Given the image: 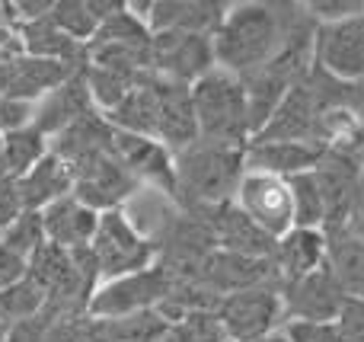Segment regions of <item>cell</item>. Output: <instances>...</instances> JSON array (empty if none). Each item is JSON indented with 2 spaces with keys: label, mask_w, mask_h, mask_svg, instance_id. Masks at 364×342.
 Here are the masks:
<instances>
[{
  "label": "cell",
  "mask_w": 364,
  "mask_h": 342,
  "mask_svg": "<svg viewBox=\"0 0 364 342\" xmlns=\"http://www.w3.org/2000/svg\"><path fill=\"white\" fill-rule=\"evenodd\" d=\"M48 144H51V154H58L68 166H77L83 160L96 157V154L112 151L115 128L109 125V119L102 112H90L83 119H77L74 125H68L61 134H55Z\"/></svg>",
  "instance_id": "cell-23"
},
{
  "label": "cell",
  "mask_w": 364,
  "mask_h": 342,
  "mask_svg": "<svg viewBox=\"0 0 364 342\" xmlns=\"http://www.w3.org/2000/svg\"><path fill=\"white\" fill-rule=\"evenodd\" d=\"M320 157L323 147L304 144V141H250L246 144V170L282 179L316 170Z\"/></svg>",
  "instance_id": "cell-21"
},
{
  "label": "cell",
  "mask_w": 364,
  "mask_h": 342,
  "mask_svg": "<svg viewBox=\"0 0 364 342\" xmlns=\"http://www.w3.org/2000/svg\"><path fill=\"white\" fill-rule=\"evenodd\" d=\"M320 102H316L314 90L307 87V77L291 90L282 100V106L272 112V119L265 122V128L252 141H304V144H316L320 134Z\"/></svg>",
  "instance_id": "cell-16"
},
{
  "label": "cell",
  "mask_w": 364,
  "mask_h": 342,
  "mask_svg": "<svg viewBox=\"0 0 364 342\" xmlns=\"http://www.w3.org/2000/svg\"><path fill=\"white\" fill-rule=\"evenodd\" d=\"M141 74H125L119 68H106V64H83V80H87V90L93 96V106L100 109L102 115L112 112L122 100L134 90Z\"/></svg>",
  "instance_id": "cell-29"
},
{
  "label": "cell",
  "mask_w": 364,
  "mask_h": 342,
  "mask_svg": "<svg viewBox=\"0 0 364 342\" xmlns=\"http://www.w3.org/2000/svg\"><path fill=\"white\" fill-rule=\"evenodd\" d=\"M336 324H339V333H342L346 342H364V301L361 298H346V304H342Z\"/></svg>",
  "instance_id": "cell-38"
},
{
  "label": "cell",
  "mask_w": 364,
  "mask_h": 342,
  "mask_svg": "<svg viewBox=\"0 0 364 342\" xmlns=\"http://www.w3.org/2000/svg\"><path fill=\"white\" fill-rule=\"evenodd\" d=\"M32 112H36L32 102H19V100H6V96H0V134L32 125Z\"/></svg>",
  "instance_id": "cell-39"
},
{
  "label": "cell",
  "mask_w": 364,
  "mask_h": 342,
  "mask_svg": "<svg viewBox=\"0 0 364 342\" xmlns=\"http://www.w3.org/2000/svg\"><path fill=\"white\" fill-rule=\"evenodd\" d=\"M4 141V164H6V176L19 179L51 151L48 138L38 132L36 125H26V128H16V132H6L0 134Z\"/></svg>",
  "instance_id": "cell-28"
},
{
  "label": "cell",
  "mask_w": 364,
  "mask_h": 342,
  "mask_svg": "<svg viewBox=\"0 0 364 342\" xmlns=\"http://www.w3.org/2000/svg\"><path fill=\"white\" fill-rule=\"evenodd\" d=\"M348 234H358L364 237V164H361V176H358V186H355V196H352V208H348V218H346V228Z\"/></svg>",
  "instance_id": "cell-43"
},
{
  "label": "cell",
  "mask_w": 364,
  "mask_h": 342,
  "mask_svg": "<svg viewBox=\"0 0 364 342\" xmlns=\"http://www.w3.org/2000/svg\"><path fill=\"white\" fill-rule=\"evenodd\" d=\"M227 342H262L284 326L282 292L275 285L227 294L214 307Z\"/></svg>",
  "instance_id": "cell-6"
},
{
  "label": "cell",
  "mask_w": 364,
  "mask_h": 342,
  "mask_svg": "<svg viewBox=\"0 0 364 342\" xmlns=\"http://www.w3.org/2000/svg\"><path fill=\"white\" fill-rule=\"evenodd\" d=\"M134 13L151 26V32H198L214 36L224 23L227 6L220 0H132Z\"/></svg>",
  "instance_id": "cell-12"
},
{
  "label": "cell",
  "mask_w": 364,
  "mask_h": 342,
  "mask_svg": "<svg viewBox=\"0 0 364 342\" xmlns=\"http://www.w3.org/2000/svg\"><path fill=\"white\" fill-rule=\"evenodd\" d=\"M314 64L346 83H364V16L316 26Z\"/></svg>",
  "instance_id": "cell-10"
},
{
  "label": "cell",
  "mask_w": 364,
  "mask_h": 342,
  "mask_svg": "<svg viewBox=\"0 0 364 342\" xmlns=\"http://www.w3.org/2000/svg\"><path fill=\"white\" fill-rule=\"evenodd\" d=\"M272 266H275L278 285L297 282L304 275L316 272L320 266H326V230L294 228L284 237H278L275 253H272Z\"/></svg>",
  "instance_id": "cell-20"
},
{
  "label": "cell",
  "mask_w": 364,
  "mask_h": 342,
  "mask_svg": "<svg viewBox=\"0 0 364 342\" xmlns=\"http://www.w3.org/2000/svg\"><path fill=\"white\" fill-rule=\"evenodd\" d=\"M0 342H6V324H0Z\"/></svg>",
  "instance_id": "cell-46"
},
{
  "label": "cell",
  "mask_w": 364,
  "mask_h": 342,
  "mask_svg": "<svg viewBox=\"0 0 364 342\" xmlns=\"http://www.w3.org/2000/svg\"><path fill=\"white\" fill-rule=\"evenodd\" d=\"M291 196H294V228H326V202H323V189L316 183V173H301L291 176Z\"/></svg>",
  "instance_id": "cell-30"
},
{
  "label": "cell",
  "mask_w": 364,
  "mask_h": 342,
  "mask_svg": "<svg viewBox=\"0 0 364 342\" xmlns=\"http://www.w3.org/2000/svg\"><path fill=\"white\" fill-rule=\"evenodd\" d=\"M70 176H74V196L93 211H100V215L115 208H128V202L141 192V183L119 160L115 144L112 151L96 154V157L70 166Z\"/></svg>",
  "instance_id": "cell-7"
},
{
  "label": "cell",
  "mask_w": 364,
  "mask_h": 342,
  "mask_svg": "<svg viewBox=\"0 0 364 342\" xmlns=\"http://www.w3.org/2000/svg\"><path fill=\"white\" fill-rule=\"evenodd\" d=\"M233 202H237V208L243 211L259 230H265L272 240H278V237H284L288 230H294V196H291L288 179L246 170Z\"/></svg>",
  "instance_id": "cell-8"
},
{
  "label": "cell",
  "mask_w": 364,
  "mask_h": 342,
  "mask_svg": "<svg viewBox=\"0 0 364 342\" xmlns=\"http://www.w3.org/2000/svg\"><path fill=\"white\" fill-rule=\"evenodd\" d=\"M278 292H282L284 324H291V320H336L348 298L329 266H320L304 279L288 282Z\"/></svg>",
  "instance_id": "cell-13"
},
{
  "label": "cell",
  "mask_w": 364,
  "mask_h": 342,
  "mask_svg": "<svg viewBox=\"0 0 364 342\" xmlns=\"http://www.w3.org/2000/svg\"><path fill=\"white\" fill-rule=\"evenodd\" d=\"M195 211L208 221L218 250L240 253V256H252V260H272V253H275V240H272L265 230H259L256 224L237 208V202H224V205H214V208H195Z\"/></svg>",
  "instance_id": "cell-15"
},
{
  "label": "cell",
  "mask_w": 364,
  "mask_h": 342,
  "mask_svg": "<svg viewBox=\"0 0 364 342\" xmlns=\"http://www.w3.org/2000/svg\"><path fill=\"white\" fill-rule=\"evenodd\" d=\"M45 304H48L45 292L26 275L23 282L0 292V324L13 326V324H23V320H32L45 311Z\"/></svg>",
  "instance_id": "cell-31"
},
{
  "label": "cell",
  "mask_w": 364,
  "mask_h": 342,
  "mask_svg": "<svg viewBox=\"0 0 364 342\" xmlns=\"http://www.w3.org/2000/svg\"><path fill=\"white\" fill-rule=\"evenodd\" d=\"M326 266L348 298L364 301V237L348 230H326Z\"/></svg>",
  "instance_id": "cell-27"
},
{
  "label": "cell",
  "mask_w": 364,
  "mask_h": 342,
  "mask_svg": "<svg viewBox=\"0 0 364 342\" xmlns=\"http://www.w3.org/2000/svg\"><path fill=\"white\" fill-rule=\"evenodd\" d=\"M109 125L115 132L128 134H144V138H157V122H160V96H157V77L154 70H144L134 83V90L106 112Z\"/></svg>",
  "instance_id": "cell-24"
},
{
  "label": "cell",
  "mask_w": 364,
  "mask_h": 342,
  "mask_svg": "<svg viewBox=\"0 0 364 342\" xmlns=\"http://www.w3.org/2000/svg\"><path fill=\"white\" fill-rule=\"evenodd\" d=\"M157 77V96H160V122H157V141H164L173 154L198 141V122H195L192 106V87L176 80Z\"/></svg>",
  "instance_id": "cell-19"
},
{
  "label": "cell",
  "mask_w": 364,
  "mask_h": 342,
  "mask_svg": "<svg viewBox=\"0 0 364 342\" xmlns=\"http://www.w3.org/2000/svg\"><path fill=\"white\" fill-rule=\"evenodd\" d=\"M0 243L29 262L32 256L48 243V237H45V224H42V211H23L10 228L0 230Z\"/></svg>",
  "instance_id": "cell-33"
},
{
  "label": "cell",
  "mask_w": 364,
  "mask_h": 342,
  "mask_svg": "<svg viewBox=\"0 0 364 342\" xmlns=\"http://www.w3.org/2000/svg\"><path fill=\"white\" fill-rule=\"evenodd\" d=\"M19 32H23L26 55L45 58V61H61V64H70V68H83V64H87V45H80L70 36H64V32L55 26L51 13L42 19H32V23H23Z\"/></svg>",
  "instance_id": "cell-26"
},
{
  "label": "cell",
  "mask_w": 364,
  "mask_h": 342,
  "mask_svg": "<svg viewBox=\"0 0 364 342\" xmlns=\"http://www.w3.org/2000/svg\"><path fill=\"white\" fill-rule=\"evenodd\" d=\"M90 112H100L93 106V96L87 90V80H83V70H77L70 80H64L58 90H51L48 96L36 102V112H32V125L45 134V138H55L61 134L68 125H74L77 119Z\"/></svg>",
  "instance_id": "cell-18"
},
{
  "label": "cell",
  "mask_w": 364,
  "mask_h": 342,
  "mask_svg": "<svg viewBox=\"0 0 364 342\" xmlns=\"http://www.w3.org/2000/svg\"><path fill=\"white\" fill-rule=\"evenodd\" d=\"M115 154L141 183V189L160 192V196L176 202V160L164 141L115 132Z\"/></svg>",
  "instance_id": "cell-11"
},
{
  "label": "cell",
  "mask_w": 364,
  "mask_h": 342,
  "mask_svg": "<svg viewBox=\"0 0 364 342\" xmlns=\"http://www.w3.org/2000/svg\"><path fill=\"white\" fill-rule=\"evenodd\" d=\"M195 279H198L214 298H227V294L246 292V288H265V285L282 288L272 260H252V256L227 253V250H214V253L201 262Z\"/></svg>",
  "instance_id": "cell-14"
},
{
  "label": "cell",
  "mask_w": 364,
  "mask_h": 342,
  "mask_svg": "<svg viewBox=\"0 0 364 342\" xmlns=\"http://www.w3.org/2000/svg\"><path fill=\"white\" fill-rule=\"evenodd\" d=\"M23 211H26V202H23V192H19V179L0 176V230L10 228Z\"/></svg>",
  "instance_id": "cell-37"
},
{
  "label": "cell",
  "mask_w": 364,
  "mask_h": 342,
  "mask_svg": "<svg viewBox=\"0 0 364 342\" xmlns=\"http://www.w3.org/2000/svg\"><path fill=\"white\" fill-rule=\"evenodd\" d=\"M218 68L214 61V36L198 32H157L151 45V70L176 83H198Z\"/></svg>",
  "instance_id": "cell-9"
},
{
  "label": "cell",
  "mask_w": 364,
  "mask_h": 342,
  "mask_svg": "<svg viewBox=\"0 0 364 342\" xmlns=\"http://www.w3.org/2000/svg\"><path fill=\"white\" fill-rule=\"evenodd\" d=\"M48 330H51V320L45 317V311H42L32 320L6 326V342H48Z\"/></svg>",
  "instance_id": "cell-40"
},
{
  "label": "cell",
  "mask_w": 364,
  "mask_h": 342,
  "mask_svg": "<svg viewBox=\"0 0 364 342\" xmlns=\"http://www.w3.org/2000/svg\"><path fill=\"white\" fill-rule=\"evenodd\" d=\"M23 55H26L23 32H19V26L13 23V19H4V23H0V68Z\"/></svg>",
  "instance_id": "cell-42"
},
{
  "label": "cell",
  "mask_w": 364,
  "mask_h": 342,
  "mask_svg": "<svg viewBox=\"0 0 364 342\" xmlns=\"http://www.w3.org/2000/svg\"><path fill=\"white\" fill-rule=\"evenodd\" d=\"M26 275H29V262L0 243V292H6V288L16 285V282H23Z\"/></svg>",
  "instance_id": "cell-41"
},
{
  "label": "cell",
  "mask_w": 364,
  "mask_h": 342,
  "mask_svg": "<svg viewBox=\"0 0 364 342\" xmlns=\"http://www.w3.org/2000/svg\"><path fill=\"white\" fill-rule=\"evenodd\" d=\"M4 19H10V10H6V0H0V23Z\"/></svg>",
  "instance_id": "cell-45"
},
{
  "label": "cell",
  "mask_w": 364,
  "mask_h": 342,
  "mask_svg": "<svg viewBox=\"0 0 364 342\" xmlns=\"http://www.w3.org/2000/svg\"><path fill=\"white\" fill-rule=\"evenodd\" d=\"M90 250H93L96 262L102 269V282L141 272V269H151L157 262V247L132 221V215L125 208L106 211L100 218V228H96Z\"/></svg>",
  "instance_id": "cell-4"
},
{
  "label": "cell",
  "mask_w": 364,
  "mask_h": 342,
  "mask_svg": "<svg viewBox=\"0 0 364 342\" xmlns=\"http://www.w3.org/2000/svg\"><path fill=\"white\" fill-rule=\"evenodd\" d=\"M100 218V211L83 205L77 196H64L42 211L45 237H48V243H55L61 250H87L96 237Z\"/></svg>",
  "instance_id": "cell-22"
},
{
  "label": "cell",
  "mask_w": 364,
  "mask_h": 342,
  "mask_svg": "<svg viewBox=\"0 0 364 342\" xmlns=\"http://www.w3.org/2000/svg\"><path fill=\"white\" fill-rule=\"evenodd\" d=\"M304 19H310L307 4H282V0L230 4L224 23L214 32V61L227 74H252L282 55L284 42Z\"/></svg>",
  "instance_id": "cell-1"
},
{
  "label": "cell",
  "mask_w": 364,
  "mask_h": 342,
  "mask_svg": "<svg viewBox=\"0 0 364 342\" xmlns=\"http://www.w3.org/2000/svg\"><path fill=\"white\" fill-rule=\"evenodd\" d=\"M176 160V202L182 208H214L233 202L246 176V147L195 141L173 154Z\"/></svg>",
  "instance_id": "cell-2"
},
{
  "label": "cell",
  "mask_w": 364,
  "mask_h": 342,
  "mask_svg": "<svg viewBox=\"0 0 364 342\" xmlns=\"http://www.w3.org/2000/svg\"><path fill=\"white\" fill-rule=\"evenodd\" d=\"M77 70H83V68H70V64H61V61H45V58L23 55L0 68V96L36 106L42 96H48L64 80H70Z\"/></svg>",
  "instance_id": "cell-17"
},
{
  "label": "cell",
  "mask_w": 364,
  "mask_h": 342,
  "mask_svg": "<svg viewBox=\"0 0 364 342\" xmlns=\"http://www.w3.org/2000/svg\"><path fill=\"white\" fill-rule=\"evenodd\" d=\"M291 342H346L336 320H291L282 326Z\"/></svg>",
  "instance_id": "cell-35"
},
{
  "label": "cell",
  "mask_w": 364,
  "mask_h": 342,
  "mask_svg": "<svg viewBox=\"0 0 364 342\" xmlns=\"http://www.w3.org/2000/svg\"><path fill=\"white\" fill-rule=\"evenodd\" d=\"M262 342H291V339H288V336H284V333H282V330H278V333H272V336H269V339H262Z\"/></svg>",
  "instance_id": "cell-44"
},
{
  "label": "cell",
  "mask_w": 364,
  "mask_h": 342,
  "mask_svg": "<svg viewBox=\"0 0 364 342\" xmlns=\"http://www.w3.org/2000/svg\"><path fill=\"white\" fill-rule=\"evenodd\" d=\"M19 192H23L26 211H45L58 198L74 196V176L70 166L58 154H45L26 176H19Z\"/></svg>",
  "instance_id": "cell-25"
},
{
  "label": "cell",
  "mask_w": 364,
  "mask_h": 342,
  "mask_svg": "<svg viewBox=\"0 0 364 342\" xmlns=\"http://www.w3.org/2000/svg\"><path fill=\"white\" fill-rule=\"evenodd\" d=\"M51 19H55V26L64 36H70L80 45H90L93 36L100 32V19H96L90 0H55Z\"/></svg>",
  "instance_id": "cell-32"
},
{
  "label": "cell",
  "mask_w": 364,
  "mask_h": 342,
  "mask_svg": "<svg viewBox=\"0 0 364 342\" xmlns=\"http://www.w3.org/2000/svg\"><path fill=\"white\" fill-rule=\"evenodd\" d=\"M192 106L198 122V138L214 144L246 147L252 141L246 90L237 74L214 68L198 83H192Z\"/></svg>",
  "instance_id": "cell-3"
},
{
  "label": "cell",
  "mask_w": 364,
  "mask_h": 342,
  "mask_svg": "<svg viewBox=\"0 0 364 342\" xmlns=\"http://www.w3.org/2000/svg\"><path fill=\"white\" fill-rule=\"evenodd\" d=\"M307 13L314 16L316 26L346 23V19L364 16V0H310Z\"/></svg>",
  "instance_id": "cell-36"
},
{
  "label": "cell",
  "mask_w": 364,
  "mask_h": 342,
  "mask_svg": "<svg viewBox=\"0 0 364 342\" xmlns=\"http://www.w3.org/2000/svg\"><path fill=\"white\" fill-rule=\"evenodd\" d=\"M173 292V272L160 262L151 269L122 275V279H109L96 288L93 301H90V317L96 320H122L132 314L157 311Z\"/></svg>",
  "instance_id": "cell-5"
},
{
  "label": "cell",
  "mask_w": 364,
  "mask_h": 342,
  "mask_svg": "<svg viewBox=\"0 0 364 342\" xmlns=\"http://www.w3.org/2000/svg\"><path fill=\"white\" fill-rule=\"evenodd\" d=\"M166 342H227V336L214 311H192L170 320Z\"/></svg>",
  "instance_id": "cell-34"
}]
</instances>
